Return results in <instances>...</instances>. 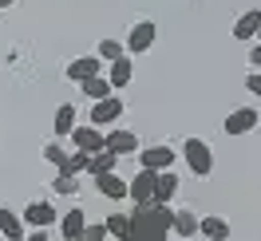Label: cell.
Returning <instances> with one entry per match:
<instances>
[{"instance_id":"10","label":"cell","mask_w":261,"mask_h":241,"mask_svg":"<svg viewBox=\"0 0 261 241\" xmlns=\"http://www.w3.org/2000/svg\"><path fill=\"white\" fill-rule=\"evenodd\" d=\"M99 71H103V60H99V56H80V60L67 64V79L83 83V79H91V75H99Z\"/></svg>"},{"instance_id":"27","label":"cell","mask_w":261,"mask_h":241,"mask_svg":"<svg viewBox=\"0 0 261 241\" xmlns=\"http://www.w3.org/2000/svg\"><path fill=\"white\" fill-rule=\"evenodd\" d=\"M44 158H48L51 166H60V170H64V162H67V150H64L60 143H48V146H44Z\"/></svg>"},{"instance_id":"3","label":"cell","mask_w":261,"mask_h":241,"mask_svg":"<svg viewBox=\"0 0 261 241\" xmlns=\"http://www.w3.org/2000/svg\"><path fill=\"white\" fill-rule=\"evenodd\" d=\"M154 40H159V28H154V20H139V24L130 28V36H127V44H123V48H127L130 56H143V51L154 48Z\"/></svg>"},{"instance_id":"19","label":"cell","mask_w":261,"mask_h":241,"mask_svg":"<svg viewBox=\"0 0 261 241\" xmlns=\"http://www.w3.org/2000/svg\"><path fill=\"white\" fill-rule=\"evenodd\" d=\"M178 194V174L174 170H159V178H154V202H170Z\"/></svg>"},{"instance_id":"34","label":"cell","mask_w":261,"mask_h":241,"mask_svg":"<svg viewBox=\"0 0 261 241\" xmlns=\"http://www.w3.org/2000/svg\"><path fill=\"white\" fill-rule=\"evenodd\" d=\"M130 241H135V237H130Z\"/></svg>"},{"instance_id":"21","label":"cell","mask_w":261,"mask_h":241,"mask_svg":"<svg viewBox=\"0 0 261 241\" xmlns=\"http://www.w3.org/2000/svg\"><path fill=\"white\" fill-rule=\"evenodd\" d=\"M95 186H99V194H103V198H127V182L115 174V170H111V174H99Z\"/></svg>"},{"instance_id":"28","label":"cell","mask_w":261,"mask_h":241,"mask_svg":"<svg viewBox=\"0 0 261 241\" xmlns=\"http://www.w3.org/2000/svg\"><path fill=\"white\" fill-rule=\"evenodd\" d=\"M245 87H249V95L261 99V71H249V75H245Z\"/></svg>"},{"instance_id":"33","label":"cell","mask_w":261,"mask_h":241,"mask_svg":"<svg viewBox=\"0 0 261 241\" xmlns=\"http://www.w3.org/2000/svg\"><path fill=\"white\" fill-rule=\"evenodd\" d=\"M107 241H115V237H107Z\"/></svg>"},{"instance_id":"20","label":"cell","mask_w":261,"mask_h":241,"mask_svg":"<svg viewBox=\"0 0 261 241\" xmlns=\"http://www.w3.org/2000/svg\"><path fill=\"white\" fill-rule=\"evenodd\" d=\"M130 75H135L130 56H119V60H111V67H107V79H111V87H127Z\"/></svg>"},{"instance_id":"5","label":"cell","mask_w":261,"mask_h":241,"mask_svg":"<svg viewBox=\"0 0 261 241\" xmlns=\"http://www.w3.org/2000/svg\"><path fill=\"white\" fill-rule=\"evenodd\" d=\"M20 218H24V225H32V229H48V225L60 222V209L51 206V202H28V209Z\"/></svg>"},{"instance_id":"17","label":"cell","mask_w":261,"mask_h":241,"mask_svg":"<svg viewBox=\"0 0 261 241\" xmlns=\"http://www.w3.org/2000/svg\"><path fill=\"white\" fill-rule=\"evenodd\" d=\"M80 91L91 99V103H99V99L115 95V87H111V79H107V75H91V79H83V83H80Z\"/></svg>"},{"instance_id":"23","label":"cell","mask_w":261,"mask_h":241,"mask_svg":"<svg viewBox=\"0 0 261 241\" xmlns=\"http://www.w3.org/2000/svg\"><path fill=\"white\" fill-rule=\"evenodd\" d=\"M103 225H107V237H115V241H127L130 237V213H111Z\"/></svg>"},{"instance_id":"31","label":"cell","mask_w":261,"mask_h":241,"mask_svg":"<svg viewBox=\"0 0 261 241\" xmlns=\"http://www.w3.org/2000/svg\"><path fill=\"white\" fill-rule=\"evenodd\" d=\"M12 4H16V0H0V12H4V8H12Z\"/></svg>"},{"instance_id":"29","label":"cell","mask_w":261,"mask_h":241,"mask_svg":"<svg viewBox=\"0 0 261 241\" xmlns=\"http://www.w3.org/2000/svg\"><path fill=\"white\" fill-rule=\"evenodd\" d=\"M24 241H48V233H44V229H32V233H24Z\"/></svg>"},{"instance_id":"7","label":"cell","mask_w":261,"mask_h":241,"mask_svg":"<svg viewBox=\"0 0 261 241\" xmlns=\"http://www.w3.org/2000/svg\"><path fill=\"white\" fill-rule=\"evenodd\" d=\"M174 158H178V150H174V146H166V143L139 150V162H143L147 170H170V166H174Z\"/></svg>"},{"instance_id":"18","label":"cell","mask_w":261,"mask_h":241,"mask_svg":"<svg viewBox=\"0 0 261 241\" xmlns=\"http://www.w3.org/2000/svg\"><path fill=\"white\" fill-rule=\"evenodd\" d=\"M198 233L210 241H229V222L226 218H198Z\"/></svg>"},{"instance_id":"1","label":"cell","mask_w":261,"mask_h":241,"mask_svg":"<svg viewBox=\"0 0 261 241\" xmlns=\"http://www.w3.org/2000/svg\"><path fill=\"white\" fill-rule=\"evenodd\" d=\"M170 222H174V209L166 206V202L135 206V213H130V237L135 241H166L170 237Z\"/></svg>"},{"instance_id":"9","label":"cell","mask_w":261,"mask_h":241,"mask_svg":"<svg viewBox=\"0 0 261 241\" xmlns=\"http://www.w3.org/2000/svg\"><path fill=\"white\" fill-rule=\"evenodd\" d=\"M261 115L253 107H238V111L226 119V135H249V130H257Z\"/></svg>"},{"instance_id":"15","label":"cell","mask_w":261,"mask_h":241,"mask_svg":"<svg viewBox=\"0 0 261 241\" xmlns=\"http://www.w3.org/2000/svg\"><path fill=\"white\" fill-rule=\"evenodd\" d=\"M115 166H119V154H111V150L103 146V150H95V154L87 158V174H91V178H99V174H111Z\"/></svg>"},{"instance_id":"6","label":"cell","mask_w":261,"mask_h":241,"mask_svg":"<svg viewBox=\"0 0 261 241\" xmlns=\"http://www.w3.org/2000/svg\"><path fill=\"white\" fill-rule=\"evenodd\" d=\"M115 119H123V99L119 95H107L91 103V127H111Z\"/></svg>"},{"instance_id":"25","label":"cell","mask_w":261,"mask_h":241,"mask_svg":"<svg viewBox=\"0 0 261 241\" xmlns=\"http://www.w3.org/2000/svg\"><path fill=\"white\" fill-rule=\"evenodd\" d=\"M123 44H119V40H99V60H107V64H111V60H119V56H123Z\"/></svg>"},{"instance_id":"11","label":"cell","mask_w":261,"mask_h":241,"mask_svg":"<svg viewBox=\"0 0 261 241\" xmlns=\"http://www.w3.org/2000/svg\"><path fill=\"white\" fill-rule=\"evenodd\" d=\"M103 146L123 158V154H135V150H139V135H135V130H111V135L103 139Z\"/></svg>"},{"instance_id":"22","label":"cell","mask_w":261,"mask_h":241,"mask_svg":"<svg viewBox=\"0 0 261 241\" xmlns=\"http://www.w3.org/2000/svg\"><path fill=\"white\" fill-rule=\"evenodd\" d=\"M51 127H56L60 139L71 135V130H75V103H60V111H56V119H51Z\"/></svg>"},{"instance_id":"14","label":"cell","mask_w":261,"mask_h":241,"mask_svg":"<svg viewBox=\"0 0 261 241\" xmlns=\"http://www.w3.org/2000/svg\"><path fill=\"white\" fill-rule=\"evenodd\" d=\"M257 28H261V8H249L233 24V40H257Z\"/></svg>"},{"instance_id":"32","label":"cell","mask_w":261,"mask_h":241,"mask_svg":"<svg viewBox=\"0 0 261 241\" xmlns=\"http://www.w3.org/2000/svg\"><path fill=\"white\" fill-rule=\"evenodd\" d=\"M257 44H261V28H257Z\"/></svg>"},{"instance_id":"26","label":"cell","mask_w":261,"mask_h":241,"mask_svg":"<svg viewBox=\"0 0 261 241\" xmlns=\"http://www.w3.org/2000/svg\"><path fill=\"white\" fill-rule=\"evenodd\" d=\"M51 190H56V194H75V190H80V182H75V174H56Z\"/></svg>"},{"instance_id":"4","label":"cell","mask_w":261,"mask_h":241,"mask_svg":"<svg viewBox=\"0 0 261 241\" xmlns=\"http://www.w3.org/2000/svg\"><path fill=\"white\" fill-rule=\"evenodd\" d=\"M154 178H159V170H139V174L127 182V198L135 202V206H147V202H154Z\"/></svg>"},{"instance_id":"30","label":"cell","mask_w":261,"mask_h":241,"mask_svg":"<svg viewBox=\"0 0 261 241\" xmlns=\"http://www.w3.org/2000/svg\"><path fill=\"white\" fill-rule=\"evenodd\" d=\"M249 64H253V67H257V71H261V44H257V48H253V51H249Z\"/></svg>"},{"instance_id":"12","label":"cell","mask_w":261,"mask_h":241,"mask_svg":"<svg viewBox=\"0 0 261 241\" xmlns=\"http://www.w3.org/2000/svg\"><path fill=\"white\" fill-rule=\"evenodd\" d=\"M83 225H87V213H83L80 206H75V209H67L64 218H60V237H64V241H80Z\"/></svg>"},{"instance_id":"24","label":"cell","mask_w":261,"mask_h":241,"mask_svg":"<svg viewBox=\"0 0 261 241\" xmlns=\"http://www.w3.org/2000/svg\"><path fill=\"white\" fill-rule=\"evenodd\" d=\"M87 158H91V154H83V150L67 154V162H64V170H60V174H87Z\"/></svg>"},{"instance_id":"13","label":"cell","mask_w":261,"mask_h":241,"mask_svg":"<svg viewBox=\"0 0 261 241\" xmlns=\"http://www.w3.org/2000/svg\"><path fill=\"white\" fill-rule=\"evenodd\" d=\"M0 237L24 241V218H20L16 209H8V206H0Z\"/></svg>"},{"instance_id":"16","label":"cell","mask_w":261,"mask_h":241,"mask_svg":"<svg viewBox=\"0 0 261 241\" xmlns=\"http://www.w3.org/2000/svg\"><path fill=\"white\" fill-rule=\"evenodd\" d=\"M170 233H178V237H198V213L194 209H178L174 213V222H170Z\"/></svg>"},{"instance_id":"2","label":"cell","mask_w":261,"mask_h":241,"mask_svg":"<svg viewBox=\"0 0 261 241\" xmlns=\"http://www.w3.org/2000/svg\"><path fill=\"white\" fill-rule=\"evenodd\" d=\"M182 154H186V166H190V174L206 178L214 170V150L202 139H186V146H182Z\"/></svg>"},{"instance_id":"8","label":"cell","mask_w":261,"mask_h":241,"mask_svg":"<svg viewBox=\"0 0 261 241\" xmlns=\"http://www.w3.org/2000/svg\"><path fill=\"white\" fill-rule=\"evenodd\" d=\"M103 139H107V135H103L99 127H91V123L71 130V143H75V150H83V154H95V150H103Z\"/></svg>"}]
</instances>
